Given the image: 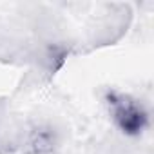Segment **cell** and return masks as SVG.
Returning <instances> with one entry per match:
<instances>
[{"instance_id":"obj_1","label":"cell","mask_w":154,"mask_h":154,"mask_svg":"<svg viewBox=\"0 0 154 154\" xmlns=\"http://www.w3.org/2000/svg\"><path fill=\"white\" fill-rule=\"evenodd\" d=\"M107 103L114 123L123 134L138 136L149 125V114L136 98L118 91H111L107 93Z\"/></svg>"}]
</instances>
